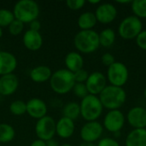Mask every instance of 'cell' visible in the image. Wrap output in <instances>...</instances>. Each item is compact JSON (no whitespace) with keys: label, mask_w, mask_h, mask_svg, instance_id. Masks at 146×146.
<instances>
[{"label":"cell","mask_w":146,"mask_h":146,"mask_svg":"<svg viewBox=\"0 0 146 146\" xmlns=\"http://www.w3.org/2000/svg\"><path fill=\"white\" fill-rule=\"evenodd\" d=\"M23 28H24V23L15 19L9 26V32L10 34L14 36H17L22 32Z\"/></svg>","instance_id":"obj_29"},{"label":"cell","mask_w":146,"mask_h":146,"mask_svg":"<svg viewBox=\"0 0 146 146\" xmlns=\"http://www.w3.org/2000/svg\"><path fill=\"white\" fill-rule=\"evenodd\" d=\"M90 3L92 4H98V3H100V0H89L88 1Z\"/></svg>","instance_id":"obj_40"},{"label":"cell","mask_w":146,"mask_h":146,"mask_svg":"<svg viewBox=\"0 0 146 146\" xmlns=\"http://www.w3.org/2000/svg\"><path fill=\"white\" fill-rule=\"evenodd\" d=\"M52 75L51 70L47 66H38L33 68L30 72V78L36 83H44L50 79Z\"/></svg>","instance_id":"obj_21"},{"label":"cell","mask_w":146,"mask_h":146,"mask_svg":"<svg viewBox=\"0 0 146 146\" xmlns=\"http://www.w3.org/2000/svg\"><path fill=\"white\" fill-rule=\"evenodd\" d=\"M132 11L139 19L146 18V0H134L131 3Z\"/></svg>","instance_id":"obj_26"},{"label":"cell","mask_w":146,"mask_h":146,"mask_svg":"<svg viewBox=\"0 0 146 146\" xmlns=\"http://www.w3.org/2000/svg\"><path fill=\"white\" fill-rule=\"evenodd\" d=\"M97 146H120L119 143L111 138H104L99 140Z\"/></svg>","instance_id":"obj_35"},{"label":"cell","mask_w":146,"mask_h":146,"mask_svg":"<svg viewBox=\"0 0 146 146\" xmlns=\"http://www.w3.org/2000/svg\"><path fill=\"white\" fill-rule=\"evenodd\" d=\"M94 14L98 21L103 24H109L116 18L117 9L112 3H105L100 4Z\"/></svg>","instance_id":"obj_13"},{"label":"cell","mask_w":146,"mask_h":146,"mask_svg":"<svg viewBox=\"0 0 146 146\" xmlns=\"http://www.w3.org/2000/svg\"><path fill=\"white\" fill-rule=\"evenodd\" d=\"M86 3L85 0H67L66 4L67 6L73 10L80 9Z\"/></svg>","instance_id":"obj_32"},{"label":"cell","mask_w":146,"mask_h":146,"mask_svg":"<svg viewBox=\"0 0 146 146\" xmlns=\"http://www.w3.org/2000/svg\"><path fill=\"white\" fill-rule=\"evenodd\" d=\"M144 96H145V98H146V87L145 89V91H144Z\"/></svg>","instance_id":"obj_44"},{"label":"cell","mask_w":146,"mask_h":146,"mask_svg":"<svg viewBox=\"0 0 146 146\" xmlns=\"http://www.w3.org/2000/svg\"><path fill=\"white\" fill-rule=\"evenodd\" d=\"M9 110L15 115H21L27 112V103L21 100H15L10 104Z\"/></svg>","instance_id":"obj_27"},{"label":"cell","mask_w":146,"mask_h":146,"mask_svg":"<svg viewBox=\"0 0 146 146\" xmlns=\"http://www.w3.org/2000/svg\"><path fill=\"white\" fill-rule=\"evenodd\" d=\"M3 35V30H2V27H0V38L2 37Z\"/></svg>","instance_id":"obj_42"},{"label":"cell","mask_w":146,"mask_h":146,"mask_svg":"<svg viewBox=\"0 0 146 146\" xmlns=\"http://www.w3.org/2000/svg\"><path fill=\"white\" fill-rule=\"evenodd\" d=\"M50 85L56 93L66 94L72 91L75 85L74 73L67 68L59 69L52 74L50 79Z\"/></svg>","instance_id":"obj_2"},{"label":"cell","mask_w":146,"mask_h":146,"mask_svg":"<svg viewBox=\"0 0 146 146\" xmlns=\"http://www.w3.org/2000/svg\"><path fill=\"white\" fill-rule=\"evenodd\" d=\"M17 61L15 56L7 51L0 50V75L12 74L16 68Z\"/></svg>","instance_id":"obj_16"},{"label":"cell","mask_w":146,"mask_h":146,"mask_svg":"<svg viewBox=\"0 0 146 146\" xmlns=\"http://www.w3.org/2000/svg\"><path fill=\"white\" fill-rule=\"evenodd\" d=\"M104 132L103 126L95 121H87L80 130V137L84 142L94 143L95 141L98 140Z\"/></svg>","instance_id":"obj_10"},{"label":"cell","mask_w":146,"mask_h":146,"mask_svg":"<svg viewBox=\"0 0 146 146\" xmlns=\"http://www.w3.org/2000/svg\"><path fill=\"white\" fill-rule=\"evenodd\" d=\"M63 116L67 117L72 121L76 120L80 115V104L75 102H69L65 104L62 110Z\"/></svg>","instance_id":"obj_24"},{"label":"cell","mask_w":146,"mask_h":146,"mask_svg":"<svg viewBox=\"0 0 146 146\" xmlns=\"http://www.w3.org/2000/svg\"><path fill=\"white\" fill-rule=\"evenodd\" d=\"M88 76H89V74L87 73V71L83 68L74 73L75 83H86V81L88 79Z\"/></svg>","instance_id":"obj_31"},{"label":"cell","mask_w":146,"mask_h":146,"mask_svg":"<svg viewBox=\"0 0 146 146\" xmlns=\"http://www.w3.org/2000/svg\"><path fill=\"white\" fill-rule=\"evenodd\" d=\"M99 100L104 108L110 110L120 109L127 100V93L122 87L107 86L99 94Z\"/></svg>","instance_id":"obj_1"},{"label":"cell","mask_w":146,"mask_h":146,"mask_svg":"<svg viewBox=\"0 0 146 146\" xmlns=\"http://www.w3.org/2000/svg\"><path fill=\"white\" fill-rule=\"evenodd\" d=\"M129 73L127 66L121 62H115L109 67L107 79L111 86L122 87L128 80Z\"/></svg>","instance_id":"obj_7"},{"label":"cell","mask_w":146,"mask_h":146,"mask_svg":"<svg viewBox=\"0 0 146 146\" xmlns=\"http://www.w3.org/2000/svg\"><path fill=\"white\" fill-rule=\"evenodd\" d=\"M99 35V44L100 45L109 48L112 46L115 41V33L111 28H105L104 29Z\"/></svg>","instance_id":"obj_23"},{"label":"cell","mask_w":146,"mask_h":146,"mask_svg":"<svg viewBox=\"0 0 146 146\" xmlns=\"http://www.w3.org/2000/svg\"><path fill=\"white\" fill-rule=\"evenodd\" d=\"M60 146H72L71 145H68V144H64V145H62Z\"/></svg>","instance_id":"obj_43"},{"label":"cell","mask_w":146,"mask_h":146,"mask_svg":"<svg viewBox=\"0 0 146 146\" xmlns=\"http://www.w3.org/2000/svg\"><path fill=\"white\" fill-rule=\"evenodd\" d=\"M101 60H102L103 64H104V66H107L108 68H109L110 66H111V65L115 62V61L114 56H113L111 53H110V52L104 53V54L102 56Z\"/></svg>","instance_id":"obj_34"},{"label":"cell","mask_w":146,"mask_h":146,"mask_svg":"<svg viewBox=\"0 0 146 146\" xmlns=\"http://www.w3.org/2000/svg\"><path fill=\"white\" fill-rule=\"evenodd\" d=\"M75 48L82 53H92L99 48V35L94 30H81L74 36Z\"/></svg>","instance_id":"obj_3"},{"label":"cell","mask_w":146,"mask_h":146,"mask_svg":"<svg viewBox=\"0 0 146 146\" xmlns=\"http://www.w3.org/2000/svg\"><path fill=\"white\" fill-rule=\"evenodd\" d=\"M142 31L143 23L141 20L135 15H129L124 18L118 27V33L124 39L136 38Z\"/></svg>","instance_id":"obj_6"},{"label":"cell","mask_w":146,"mask_h":146,"mask_svg":"<svg viewBox=\"0 0 146 146\" xmlns=\"http://www.w3.org/2000/svg\"><path fill=\"white\" fill-rule=\"evenodd\" d=\"M136 44L141 49L146 50V30L142 31L136 38Z\"/></svg>","instance_id":"obj_33"},{"label":"cell","mask_w":146,"mask_h":146,"mask_svg":"<svg viewBox=\"0 0 146 146\" xmlns=\"http://www.w3.org/2000/svg\"><path fill=\"white\" fill-rule=\"evenodd\" d=\"M13 14L15 19L22 23H30L37 20L39 14V7L33 0H21L15 3Z\"/></svg>","instance_id":"obj_4"},{"label":"cell","mask_w":146,"mask_h":146,"mask_svg":"<svg viewBox=\"0 0 146 146\" xmlns=\"http://www.w3.org/2000/svg\"><path fill=\"white\" fill-rule=\"evenodd\" d=\"M30 146H46V143L43 140L36 139L30 145Z\"/></svg>","instance_id":"obj_37"},{"label":"cell","mask_w":146,"mask_h":146,"mask_svg":"<svg viewBox=\"0 0 146 146\" xmlns=\"http://www.w3.org/2000/svg\"><path fill=\"white\" fill-rule=\"evenodd\" d=\"M19 80L16 75L9 74L0 77V95L9 96L17 90Z\"/></svg>","instance_id":"obj_15"},{"label":"cell","mask_w":146,"mask_h":146,"mask_svg":"<svg viewBox=\"0 0 146 146\" xmlns=\"http://www.w3.org/2000/svg\"><path fill=\"white\" fill-rule=\"evenodd\" d=\"M119 3H132V1L128 0V1H116Z\"/></svg>","instance_id":"obj_41"},{"label":"cell","mask_w":146,"mask_h":146,"mask_svg":"<svg viewBox=\"0 0 146 146\" xmlns=\"http://www.w3.org/2000/svg\"><path fill=\"white\" fill-rule=\"evenodd\" d=\"M40 28H41V23L38 21L34 20L32 22H30V30H33L35 32H39Z\"/></svg>","instance_id":"obj_36"},{"label":"cell","mask_w":146,"mask_h":146,"mask_svg":"<svg viewBox=\"0 0 146 146\" xmlns=\"http://www.w3.org/2000/svg\"><path fill=\"white\" fill-rule=\"evenodd\" d=\"M80 146H97V145H95L94 143H89V142H83L81 143Z\"/></svg>","instance_id":"obj_39"},{"label":"cell","mask_w":146,"mask_h":146,"mask_svg":"<svg viewBox=\"0 0 146 146\" xmlns=\"http://www.w3.org/2000/svg\"><path fill=\"white\" fill-rule=\"evenodd\" d=\"M127 119L134 129H144L146 127V110L140 106L133 107L128 111Z\"/></svg>","instance_id":"obj_12"},{"label":"cell","mask_w":146,"mask_h":146,"mask_svg":"<svg viewBox=\"0 0 146 146\" xmlns=\"http://www.w3.org/2000/svg\"><path fill=\"white\" fill-rule=\"evenodd\" d=\"M126 146H146V129H133L126 138Z\"/></svg>","instance_id":"obj_20"},{"label":"cell","mask_w":146,"mask_h":146,"mask_svg":"<svg viewBox=\"0 0 146 146\" xmlns=\"http://www.w3.org/2000/svg\"><path fill=\"white\" fill-rule=\"evenodd\" d=\"M27 112L34 119H41L47 114L46 104L39 98H32L27 103Z\"/></svg>","instance_id":"obj_14"},{"label":"cell","mask_w":146,"mask_h":146,"mask_svg":"<svg viewBox=\"0 0 146 146\" xmlns=\"http://www.w3.org/2000/svg\"><path fill=\"white\" fill-rule=\"evenodd\" d=\"M73 91H74V93L75 94V96H77L78 98H80L81 99H83L87 95H89V92L87 91V88H86L85 83H75L74 88H73Z\"/></svg>","instance_id":"obj_30"},{"label":"cell","mask_w":146,"mask_h":146,"mask_svg":"<svg viewBox=\"0 0 146 146\" xmlns=\"http://www.w3.org/2000/svg\"><path fill=\"white\" fill-rule=\"evenodd\" d=\"M46 143V146H59L58 145V142L56 141L55 139H50V140H48L45 142Z\"/></svg>","instance_id":"obj_38"},{"label":"cell","mask_w":146,"mask_h":146,"mask_svg":"<svg viewBox=\"0 0 146 146\" xmlns=\"http://www.w3.org/2000/svg\"><path fill=\"white\" fill-rule=\"evenodd\" d=\"M56 123L55 120L48 115L38 120L35 126V133L38 139L44 142L52 139L56 133Z\"/></svg>","instance_id":"obj_8"},{"label":"cell","mask_w":146,"mask_h":146,"mask_svg":"<svg viewBox=\"0 0 146 146\" xmlns=\"http://www.w3.org/2000/svg\"><path fill=\"white\" fill-rule=\"evenodd\" d=\"M97 18L94 13L87 11L81 14L78 18V26L81 30H92L97 23Z\"/></svg>","instance_id":"obj_22"},{"label":"cell","mask_w":146,"mask_h":146,"mask_svg":"<svg viewBox=\"0 0 146 146\" xmlns=\"http://www.w3.org/2000/svg\"><path fill=\"white\" fill-rule=\"evenodd\" d=\"M125 124V115L119 110H110L104 119V127L107 131L115 133L120 132Z\"/></svg>","instance_id":"obj_9"},{"label":"cell","mask_w":146,"mask_h":146,"mask_svg":"<svg viewBox=\"0 0 146 146\" xmlns=\"http://www.w3.org/2000/svg\"><path fill=\"white\" fill-rule=\"evenodd\" d=\"M23 44L25 47L32 51L39 50L43 44V38L39 32L27 30L23 35Z\"/></svg>","instance_id":"obj_17"},{"label":"cell","mask_w":146,"mask_h":146,"mask_svg":"<svg viewBox=\"0 0 146 146\" xmlns=\"http://www.w3.org/2000/svg\"><path fill=\"white\" fill-rule=\"evenodd\" d=\"M15 135L12 126L6 123H0V142L8 143L14 139Z\"/></svg>","instance_id":"obj_25"},{"label":"cell","mask_w":146,"mask_h":146,"mask_svg":"<svg viewBox=\"0 0 146 146\" xmlns=\"http://www.w3.org/2000/svg\"><path fill=\"white\" fill-rule=\"evenodd\" d=\"M75 130V126L74 121L67 118L62 117L56 123V133L62 139H68L70 138Z\"/></svg>","instance_id":"obj_18"},{"label":"cell","mask_w":146,"mask_h":146,"mask_svg":"<svg viewBox=\"0 0 146 146\" xmlns=\"http://www.w3.org/2000/svg\"><path fill=\"white\" fill-rule=\"evenodd\" d=\"M80 115L87 121H95L103 113L104 107L98 96L87 95L80 104Z\"/></svg>","instance_id":"obj_5"},{"label":"cell","mask_w":146,"mask_h":146,"mask_svg":"<svg viewBox=\"0 0 146 146\" xmlns=\"http://www.w3.org/2000/svg\"><path fill=\"white\" fill-rule=\"evenodd\" d=\"M15 20L13 12L9 9H0V27H9V24Z\"/></svg>","instance_id":"obj_28"},{"label":"cell","mask_w":146,"mask_h":146,"mask_svg":"<svg viewBox=\"0 0 146 146\" xmlns=\"http://www.w3.org/2000/svg\"><path fill=\"white\" fill-rule=\"evenodd\" d=\"M65 65L67 69L72 73L82 69L84 66V59L82 56L75 51H71L67 54L65 57Z\"/></svg>","instance_id":"obj_19"},{"label":"cell","mask_w":146,"mask_h":146,"mask_svg":"<svg viewBox=\"0 0 146 146\" xmlns=\"http://www.w3.org/2000/svg\"><path fill=\"white\" fill-rule=\"evenodd\" d=\"M107 80L105 75L101 72H93L89 74L87 80L86 81V86L89 94L99 95L103 90L107 86Z\"/></svg>","instance_id":"obj_11"},{"label":"cell","mask_w":146,"mask_h":146,"mask_svg":"<svg viewBox=\"0 0 146 146\" xmlns=\"http://www.w3.org/2000/svg\"><path fill=\"white\" fill-rule=\"evenodd\" d=\"M0 146H1V145H0Z\"/></svg>","instance_id":"obj_45"}]
</instances>
